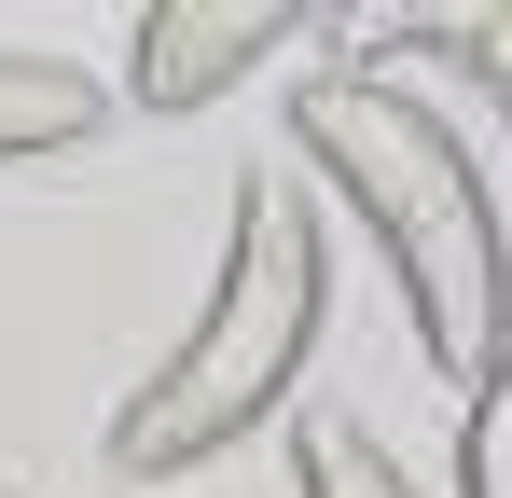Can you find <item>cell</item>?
<instances>
[{
	"mask_svg": "<svg viewBox=\"0 0 512 498\" xmlns=\"http://www.w3.org/2000/svg\"><path fill=\"white\" fill-rule=\"evenodd\" d=\"M97 125H111V83H97L84 56L0 42V166H28V153H70V139H97Z\"/></svg>",
	"mask_w": 512,
	"mask_h": 498,
	"instance_id": "5",
	"label": "cell"
},
{
	"mask_svg": "<svg viewBox=\"0 0 512 498\" xmlns=\"http://www.w3.org/2000/svg\"><path fill=\"white\" fill-rule=\"evenodd\" d=\"M360 70H374V83H402V97H429V111L457 125V139L512 153V0H443V14H388Z\"/></svg>",
	"mask_w": 512,
	"mask_h": 498,
	"instance_id": "3",
	"label": "cell"
},
{
	"mask_svg": "<svg viewBox=\"0 0 512 498\" xmlns=\"http://www.w3.org/2000/svg\"><path fill=\"white\" fill-rule=\"evenodd\" d=\"M305 498H429L360 415H305Z\"/></svg>",
	"mask_w": 512,
	"mask_h": 498,
	"instance_id": "6",
	"label": "cell"
},
{
	"mask_svg": "<svg viewBox=\"0 0 512 498\" xmlns=\"http://www.w3.org/2000/svg\"><path fill=\"white\" fill-rule=\"evenodd\" d=\"M291 153H305V180H333V208L360 236L388 249L416 346L457 388H485L512 360V236H499V194H485V153L429 97H402L374 70H319L305 83L291 97Z\"/></svg>",
	"mask_w": 512,
	"mask_h": 498,
	"instance_id": "1",
	"label": "cell"
},
{
	"mask_svg": "<svg viewBox=\"0 0 512 498\" xmlns=\"http://www.w3.org/2000/svg\"><path fill=\"white\" fill-rule=\"evenodd\" d=\"M305 42V0H153L125 28V97L139 111H194L222 83H250L263 56Z\"/></svg>",
	"mask_w": 512,
	"mask_h": 498,
	"instance_id": "4",
	"label": "cell"
},
{
	"mask_svg": "<svg viewBox=\"0 0 512 498\" xmlns=\"http://www.w3.org/2000/svg\"><path fill=\"white\" fill-rule=\"evenodd\" d=\"M333 319V236H319V194L291 166H250L236 208H222V263L194 291V332L125 388L111 415V471L125 485H180L208 457H236L263 415L305 388V346Z\"/></svg>",
	"mask_w": 512,
	"mask_h": 498,
	"instance_id": "2",
	"label": "cell"
},
{
	"mask_svg": "<svg viewBox=\"0 0 512 498\" xmlns=\"http://www.w3.org/2000/svg\"><path fill=\"white\" fill-rule=\"evenodd\" d=\"M0 498H14V485H0Z\"/></svg>",
	"mask_w": 512,
	"mask_h": 498,
	"instance_id": "8",
	"label": "cell"
},
{
	"mask_svg": "<svg viewBox=\"0 0 512 498\" xmlns=\"http://www.w3.org/2000/svg\"><path fill=\"white\" fill-rule=\"evenodd\" d=\"M457 498H512V360L471 388V415H457Z\"/></svg>",
	"mask_w": 512,
	"mask_h": 498,
	"instance_id": "7",
	"label": "cell"
}]
</instances>
